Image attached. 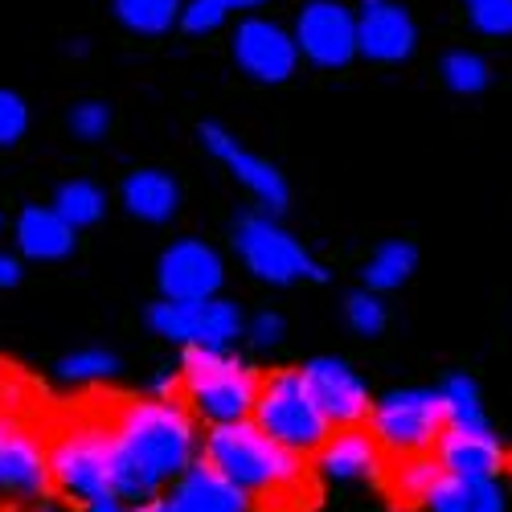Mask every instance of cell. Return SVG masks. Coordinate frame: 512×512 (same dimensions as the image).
Returning a JSON list of instances; mask_svg holds the SVG:
<instances>
[{
  "mask_svg": "<svg viewBox=\"0 0 512 512\" xmlns=\"http://www.w3.org/2000/svg\"><path fill=\"white\" fill-rule=\"evenodd\" d=\"M115 476L119 496L127 500H152L164 484L181 480L197 463V422L173 398H140L127 402L115 422Z\"/></svg>",
  "mask_w": 512,
  "mask_h": 512,
  "instance_id": "obj_1",
  "label": "cell"
},
{
  "mask_svg": "<svg viewBox=\"0 0 512 512\" xmlns=\"http://www.w3.org/2000/svg\"><path fill=\"white\" fill-rule=\"evenodd\" d=\"M205 463H213L226 480H234L246 496H275L287 500L308 488L304 455L287 451L275 443L254 418L246 422H226L205 431Z\"/></svg>",
  "mask_w": 512,
  "mask_h": 512,
  "instance_id": "obj_2",
  "label": "cell"
},
{
  "mask_svg": "<svg viewBox=\"0 0 512 512\" xmlns=\"http://www.w3.org/2000/svg\"><path fill=\"white\" fill-rule=\"evenodd\" d=\"M181 386L193 402V410L209 426L246 422L259 406L263 377L234 353H213V349H189L181 361Z\"/></svg>",
  "mask_w": 512,
  "mask_h": 512,
  "instance_id": "obj_3",
  "label": "cell"
},
{
  "mask_svg": "<svg viewBox=\"0 0 512 512\" xmlns=\"http://www.w3.org/2000/svg\"><path fill=\"white\" fill-rule=\"evenodd\" d=\"M50 472L54 484L82 500V504H107L119 496L115 476V431L95 418L70 422L50 447Z\"/></svg>",
  "mask_w": 512,
  "mask_h": 512,
  "instance_id": "obj_4",
  "label": "cell"
},
{
  "mask_svg": "<svg viewBox=\"0 0 512 512\" xmlns=\"http://www.w3.org/2000/svg\"><path fill=\"white\" fill-rule=\"evenodd\" d=\"M254 422L295 455L320 451L332 435V422L324 418L320 402L312 398L304 369H279L263 381L259 406H254Z\"/></svg>",
  "mask_w": 512,
  "mask_h": 512,
  "instance_id": "obj_5",
  "label": "cell"
},
{
  "mask_svg": "<svg viewBox=\"0 0 512 512\" xmlns=\"http://www.w3.org/2000/svg\"><path fill=\"white\" fill-rule=\"evenodd\" d=\"M447 431V410L439 390H394L377 398L369 410V435L381 443V451L402 455H426L435 451Z\"/></svg>",
  "mask_w": 512,
  "mask_h": 512,
  "instance_id": "obj_6",
  "label": "cell"
},
{
  "mask_svg": "<svg viewBox=\"0 0 512 512\" xmlns=\"http://www.w3.org/2000/svg\"><path fill=\"white\" fill-rule=\"evenodd\" d=\"M234 250L246 263L250 275H259L263 283L287 287V283H324L328 271L312 259V254L295 242L271 213H246L234 226Z\"/></svg>",
  "mask_w": 512,
  "mask_h": 512,
  "instance_id": "obj_7",
  "label": "cell"
},
{
  "mask_svg": "<svg viewBox=\"0 0 512 512\" xmlns=\"http://www.w3.org/2000/svg\"><path fill=\"white\" fill-rule=\"evenodd\" d=\"M148 328L164 340H177L185 349H213V353H230L234 340L246 336V320L230 300H205V304L160 300L148 308Z\"/></svg>",
  "mask_w": 512,
  "mask_h": 512,
  "instance_id": "obj_8",
  "label": "cell"
},
{
  "mask_svg": "<svg viewBox=\"0 0 512 512\" xmlns=\"http://www.w3.org/2000/svg\"><path fill=\"white\" fill-rule=\"evenodd\" d=\"M156 279H160V295L173 304H205L218 300V291L226 283V263L222 254L209 242L197 238H181L173 242L160 263H156Z\"/></svg>",
  "mask_w": 512,
  "mask_h": 512,
  "instance_id": "obj_9",
  "label": "cell"
},
{
  "mask_svg": "<svg viewBox=\"0 0 512 512\" xmlns=\"http://www.w3.org/2000/svg\"><path fill=\"white\" fill-rule=\"evenodd\" d=\"M295 46L300 58H308L320 70L349 66L357 50V13L345 9L340 0H308L295 17Z\"/></svg>",
  "mask_w": 512,
  "mask_h": 512,
  "instance_id": "obj_10",
  "label": "cell"
},
{
  "mask_svg": "<svg viewBox=\"0 0 512 512\" xmlns=\"http://www.w3.org/2000/svg\"><path fill=\"white\" fill-rule=\"evenodd\" d=\"M50 488V451L17 414H0V492L21 500H46Z\"/></svg>",
  "mask_w": 512,
  "mask_h": 512,
  "instance_id": "obj_11",
  "label": "cell"
},
{
  "mask_svg": "<svg viewBox=\"0 0 512 512\" xmlns=\"http://www.w3.org/2000/svg\"><path fill=\"white\" fill-rule=\"evenodd\" d=\"M234 62L254 82L279 87L300 66V46H295V33H287L283 25L267 17H242L234 29Z\"/></svg>",
  "mask_w": 512,
  "mask_h": 512,
  "instance_id": "obj_12",
  "label": "cell"
},
{
  "mask_svg": "<svg viewBox=\"0 0 512 512\" xmlns=\"http://www.w3.org/2000/svg\"><path fill=\"white\" fill-rule=\"evenodd\" d=\"M201 140H205V148H209L213 156H218V160L230 168L234 181L254 193V201H259L267 213H283V209H287L291 185H287V177L279 173L271 160H263V156H254L250 148H242V144L226 132V127H218V123H201Z\"/></svg>",
  "mask_w": 512,
  "mask_h": 512,
  "instance_id": "obj_13",
  "label": "cell"
},
{
  "mask_svg": "<svg viewBox=\"0 0 512 512\" xmlns=\"http://www.w3.org/2000/svg\"><path fill=\"white\" fill-rule=\"evenodd\" d=\"M357 50L369 62L394 66L418 50V25L398 0H361L357 9Z\"/></svg>",
  "mask_w": 512,
  "mask_h": 512,
  "instance_id": "obj_14",
  "label": "cell"
},
{
  "mask_svg": "<svg viewBox=\"0 0 512 512\" xmlns=\"http://www.w3.org/2000/svg\"><path fill=\"white\" fill-rule=\"evenodd\" d=\"M304 381H308V390L312 398L320 402L324 418L332 426H357L369 418L373 402H369V386L365 381L345 365V361H336V357H312L304 365Z\"/></svg>",
  "mask_w": 512,
  "mask_h": 512,
  "instance_id": "obj_15",
  "label": "cell"
},
{
  "mask_svg": "<svg viewBox=\"0 0 512 512\" xmlns=\"http://www.w3.org/2000/svg\"><path fill=\"white\" fill-rule=\"evenodd\" d=\"M320 472L332 484H373L381 480V443L361 426H345L320 447Z\"/></svg>",
  "mask_w": 512,
  "mask_h": 512,
  "instance_id": "obj_16",
  "label": "cell"
},
{
  "mask_svg": "<svg viewBox=\"0 0 512 512\" xmlns=\"http://www.w3.org/2000/svg\"><path fill=\"white\" fill-rule=\"evenodd\" d=\"M439 463L447 476H463V480H496L504 467V447L492 435V426L484 431H459V426H447L439 439Z\"/></svg>",
  "mask_w": 512,
  "mask_h": 512,
  "instance_id": "obj_17",
  "label": "cell"
},
{
  "mask_svg": "<svg viewBox=\"0 0 512 512\" xmlns=\"http://www.w3.org/2000/svg\"><path fill=\"white\" fill-rule=\"evenodd\" d=\"M168 500L177 504V512H250L254 508L250 496L205 459L193 463L189 472L177 480V488Z\"/></svg>",
  "mask_w": 512,
  "mask_h": 512,
  "instance_id": "obj_18",
  "label": "cell"
},
{
  "mask_svg": "<svg viewBox=\"0 0 512 512\" xmlns=\"http://www.w3.org/2000/svg\"><path fill=\"white\" fill-rule=\"evenodd\" d=\"M17 234V250L33 263H58V259H70L74 254V234L54 205H25L21 218L13 226Z\"/></svg>",
  "mask_w": 512,
  "mask_h": 512,
  "instance_id": "obj_19",
  "label": "cell"
},
{
  "mask_svg": "<svg viewBox=\"0 0 512 512\" xmlns=\"http://www.w3.org/2000/svg\"><path fill=\"white\" fill-rule=\"evenodd\" d=\"M119 197H123V209L132 213V218L148 222V226L173 222V213L181 209L177 181L168 173H160V168H136V173H127Z\"/></svg>",
  "mask_w": 512,
  "mask_h": 512,
  "instance_id": "obj_20",
  "label": "cell"
},
{
  "mask_svg": "<svg viewBox=\"0 0 512 512\" xmlns=\"http://www.w3.org/2000/svg\"><path fill=\"white\" fill-rule=\"evenodd\" d=\"M431 512H508V496L500 488V480H463V476H447L435 496L426 500Z\"/></svg>",
  "mask_w": 512,
  "mask_h": 512,
  "instance_id": "obj_21",
  "label": "cell"
},
{
  "mask_svg": "<svg viewBox=\"0 0 512 512\" xmlns=\"http://www.w3.org/2000/svg\"><path fill=\"white\" fill-rule=\"evenodd\" d=\"M418 267V250L410 242H386L373 250V259L361 267V279H365V291L373 295H386V291H398Z\"/></svg>",
  "mask_w": 512,
  "mask_h": 512,
  "instance_id": "obj_22",
  "label": "cell"
},
{
  "mask_svg": "<svg viewBox=\"0 0 512 512\" xmlns=\"http://www.w3.org/2000/svg\"><path fill=\"white\" fill-rule=\"evenodd\" d=\"M50 205L58 209V218H62L70 230H87V226L103 222L107 193H103L95 181H82V177H78V181H62Z\"/></svg>",
  "mask_w": 512,
  "mask_h": 512,
  "instance_id": "obj_23",
  "label": "cell"
},
{
  "mask_svg": "<svg viewBox=\"0 0 512 512\" xmlns=\"http://www.w3.org/2000/svg\"><path fill=\"white\" fill-rule=\"evenodd\" d=\"M443 480H447V472H443L439 455H431V451L426 455H402L398 467H394V476H390L398 500H406V504H426Z\"/></svg>",
  "mask_w": 512,
  "mask_h": 512,
  "instance_id": "obj_24",
  "label": "cell"
},
{
  "mask_svg": "<svg viewBox=\"0 0 512 512\" xmlns=\"http://www.w3.org/2000/svg\"><path fill=\"white\" fill-rule=\"evenodd\" d=\"M111 9L123 29L156 37V33H168L173 25H181L185 0H111Z\"/></svg>",
  "mask_w": 512,
  "mask_h": 512,
  "instance_id": "obj_25",
  "label": "cell"
},
{
  "mask_svg": "<svg viewBox=\"0 0 512 512\" xmlns=\"http://www.w3.org/2000/svg\"><path fill=\"white\" fill-rule=\"evenodd\" d=\"M439 398H443V410H447V426H459V431H484L488 426L480 386L467 373H451L439 386Z\"/></svg>",
  "mask_w": 512,
  "mask_h": 512,
  "instance_id": "obj_26",
  "label": "cell"
},
{
  "mask_svg": "<svg viewBox=\"0 0 512 512\" xmlns=\"http://www.w3.org/2000/svg\"><path fill=\"white\" fill-rule=\"evenodd\" d=\"M439 74L447 82V91H455V95H480L492 82V70H488V62L476 50H451L443 58Z\"/></svg>",
  "mask_w": 512,
  "mask_h": 512,
  "instance_id": "obj_27",
  "label": "cell"
},
{
  "mask_svg": "<svg viewBox=\"0 0 512 512\" xmlns=\"http://www.w3.org/2000/svg\"><path fill=\"white\" fill-rule=\"evenodd\" d=\"M115 369H119V361L107 349H78V353L58 361V377L66 381V386H91V381H107V377H115Z\"/></svg>",
  "mask_w": 512,
  "mask_h": 512,
  "instance_id": "obj_28",
  "label": "cell"
},
{
  "mask_svg": "<svg viewBox=\"0 0 512 512\" xmlns=\"http://www.w3.org/2000/svg\"><path fill=\"white\" fill-rule=\"evenodd\" d=\"M345 320H349L353 332L377 336L381 328L390 324V312H386V304H381V295H373V291H353L349 300H345Z\"/></svg>",
  "mask_w": 512,
  "mask_h": 512,
  "instance_id": "obj_29",
  "label": "cell"
},
{
  "mask_svg": "<svg viewBox=\"0 0 512 512\" xmlns=\"http://www.w3.org/2000/svg\"><path fill=\"white\" fill-rule=\"evenodd\" d=\"M230 21V5L226 0H185V13H181V29L193 37H205L213 29H222Z\"/></svg>",
  "mask_w": 512,
  "mask_h": 512,
  "instance_id": "obj_30",
  "label": "cell"
},
{
  "mask_svg": "<svg viewBox=\"0 0 512 512\" xmlns=\"http://www.w3.org/2000/svg\"><path fill=\"white\" fill-rule=\"evenodd\" d=\"M29 132V107L17 91L0 87V148H13Z\"/></svg>",
  "mask_w": 512,
  "mask_h": 512,
  "instance_id": "obj_31",
  "label": "cell"
},
{
  "mask_svg": "<svg viewBox=\"0 0 512 512\" xmlns=\"http://www.w3.org/2000/svg\"><path fill=\"white\" fill-rule=\"evenodd\" d=\"M467 17L484 37H508L512 33V0H480L467 5Z\"/></svg>",
  "mask_w": 512,
  "mask_h": 512,
  "instance_id": "obj_32",
  "label": "cell"
},
{
  "mask_svg": "<svg viewBox=\"0 0 512 512\" xmlns=\"http://www.w3.org/2000/svg\"><path fill=\"white\" fill-rule=\"evenodd\" d=\"M107 127H111V111H107V103L87 99V103H78V107L70 111V132H74L78 140H103V136H107Z\"/></svg>",
  "mask_w": 512,
  "mask_h": 512,
  "instance_id": "obj_33",
  "label": "cell"
},
{
  "mask_svg": "<svg viewBox=\"0 0 512 512\" xmlns=\"http://www.w3.org/2000/svg\"><path fill=\"white\" fill-rule=\"evenodd\" d=\"M283 332H287V324H283L279 312H259V316L246 324V340H250L254 349H275L279 340H283Z\"/></svg>",
  "mask_w": 512,
  "mask_h": 512,
  "instance_id": "obj_34",
  "label": "cell"
},
{
  "mask_svg": "<svg viewBox=\"0 0 512 512\" xmlns=\"http://www.w3.org/2000/svg\"><path fill=\"white\" fill-rule=\"evenodd\" d=\"M177 386H181V377H177L173 369H160V373H152V381H148V398H173Z\"/></svg>",
  "mask_w": 512,
  "mask_h": 512,
  "instance_id": "obj_35",
  "label": "cell"
},
{
  "mask_svg": "<svg viewBox=\"0 0 512 512\" xmlns=\"http://www.w3.org/2000/svg\"><path fill=\"white\" fill-rule=\"evenodd\" d=\"M21 283V259L9 250H0V291H9Z\"/></svg>",
  "mask_w": 512,
  "mask_h": 512,
  "instance_id": "obj_36",
  "label": "cell"
},
{
  "mask_svg": "<svg viewBox=\"0 0 512 512\" xmlns=\"http://www.w3.org/2000/svg\"><path fill=\"white\" fill-rule=\"evenodd\" d=\"M21 402V381L17 377H0V414H9Z\"/></svg>",
  "mask_w": 512,
  "mask_h": 512,
  "instance_id": "obj_37",
  "label": "cell"
},
{
  "mask_svg": "<svg viewBox=\"0 0 512 512\" xmlns=\"http://www.w3.org/2000/svg\"><path fill=\"white\" fill-rule=\"evenodd\" d=\"M136 512H177V504H173V500H148V504H140Z\"/></svg>",
  "mask_w": 512,
  "mask_h": 512,
  "instance_id": "obj_38",
  "label": "cell"
},
{
  "mask_svg": "<svg viewBox=\"0 0 512 512\" xmlns=\"http://www.w3.org/2000/svg\"><path fill=\"white\" fill-rule=\"evenodd\" d=\"M226 5H230V13H242V9H263L267 0H226Z\"/></svg>",
  "mask_w": 512,
  "mask_h": 512,
  "instance_id": "obj_39",
  "label": "cell"
},
{
  "mask_svg": "<svg viewBox=\"0 0 512 512\" xmlns=\"http://www.w3.org/2000/svg\"><path fill=\"white\" fill-rule=\"evenodd\" d=\"M82 512H123V504L119 500H107V504H87Z\"/></svg>",
  "mask_w": 512,
  "mask_h": 512,
  "instance_id": "obj_40",
  "label": "cell"
},
{
  "mask_svg": "<svg viewBox=\"0 0 512 512\" xmlns=\"http://www.w3.org/2000/svg\"><path fill=\"white\" fill-rule=\"evenodd\" d=\"M33 512H62V508H58V504H50V500H41Z\"/></svg>",
  "mask_w": 512,
  "mask_h": 512,
  "instance_id": "obj_41",
  "label": "cell"
},
{
  "mask_svg": "<svg viewBox=\"0 0 512 512\" xmlns=\"http://www.w3.org/2000/svg\"><path fill=\"white\" fill-rule=\"evenodd\" d=\"M467 5H480V0H467Z\"/></svg>",
  "mask_w": 512,
  "mask_h": 512,
  "instance_id": "obj_42",
  "label": "cell"
},
{
  "mask_svg": "<svg viewBox=\"0 0 512 512\" xmlns=\"http://www.w3.org/2000/svg\"><path fill=\"white\" fill-rule=\"evenodd\" d=\"M0 226H5V218H0Z\"/></svg>",
  "mask_w": 512,
  "mask_h": 512,
  "instance_id": "obj_43",
  "label": "cell"
}]
</instances>
